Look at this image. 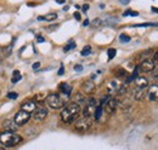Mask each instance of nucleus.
<instances>
[{"label": "nucleus", "instance_id": "nucleus-20", "mask_svg": "<svg viewBox=\"0 0 158 150\" xmlns=\"http://www.w3.org/2000/svg\"><path fill=\"white\" fill-rule=\"evenodd\" d=\"M102 112H103V107H102V104L100 103L99 105L96 107V109H95V112H94L95 120H100V117H101V115H102Z\"/></svg>", "mask_w": 158, "mask_h": 150}, {"label": "nucleus", "instance_id": "nucleus-19", "mask_svg": "<svg viewBox=\"0 0 158 150\" xmlns=\"http://www.w3.org/2000/svg\"><path fill=\"white\" fill-rule=\"evenodd\" d=\"M57 18V15L56 14H49V15H46V16H41V17H38L39 21H48V22H51V21H54V19Z\"/></svg>", "mask_w": 158, "mask_h": 150}, {"label": "nucleus", "instance_id": "nucleus-42", "mask_svg": "<svg viewBox=\"0 0 158 150\" xmlns=\"http://www.w3.org/2000/svg\"><path fill=\"white\" fill-rule=\"evenodd\" d=\"M57 2H60V4H63V2H64V0H57Z\"/></svg>", "mask_w": 158, "mask_h": 150}, {"label": "nucleus", "instance_id": "nucleus-28", "mask_svg": "<svg viewBox=\"0 0 158 150\" xmlns=\"http://www.w3.org/2000/svg\"><path fill=\"white\" fill-rule=\"evenodd\" d=\"M17 97H19V94L16 93V92H9L7 93V98L9 99H16Z\"/></svg>", "mask_w": 158, "mask_h": 150}, {"label": "nucleus", "instance_id": "nucleus-24", "mask_svg": "<svg viewBox=\"0 0 158 150\" xmlns=\"http://www.w3.org/2000/svg\"><path fill=\"white\" fill-rule=\"evenodd\" d=\"M158 23H139L135 24L134 27H157Z\"/></svg>", "mask_w": 158, "mask_h": 150}, {"label": "nucleus", "instance_id": "nucleus-26", "mask_svg": "<svg viewBox=\"0 0 158 150\" xmlns=\"http://www.w3.org/2000/svg\"><path fill=\"white\" fill-rule=\"evenodd\" d=\"M119 40H120L122 42H129V41H130V37H128V35H125V34H120V35H119Z\"/></svg>", "mask_w": 158, "mask_h": 150}, {"label": "nucleus", "instance_id": "nucleus-32", "mask_svg": "<svg viewBox=\"0 0 158 150\" xmlns=\"http://www.w3.org/2000/svg\"><path fill=\"white\" fill-rule=\"evenodd\" d=\"M63 73H64V67L61 65V67H60V70H59V75H63Z\"/></svg>", "mask_w": 158, "mask_h": 150}, {"label": "nucleus", "instance_id": "nucleus-25", "mask_svg": "<svg viewBox=\"0 0 158 150\" xmlns=\"http://www.w3.org/2000/svg\"><path fill=\"white\" fill-rule=\"evenodd\" d=\"M123 16H133V17H136V16H139V12H136V11H131V10H128V11H125V12L123 14Z\"/></svg>", "mask_w": 158, "mask_h": 150}, {"label": "nucleus", "instance_id": "nucleus-12", "mask_svg": "<svg viewBox=\"0 0 158 150\" xmlns=\"http://www.w3.org/2000/svg\"><path fill=\"white\" fill-rule=\"evenodd\" d=\"M134 82H135V86L138 87V89H142V90H145L150 84H148V80L145 77V76H138L135 80H134Z\"/></svg>", "mask_w": 158, "mask_h": 150}, {"label": "nucleus", "instance_id": "nucleus-6", "mask_svg": "<svg viewBox=\"0 0 158 150\" xmlns=\"http://www.w3.org/2000/svg\"><path fill=\"white\" fill-rule=\"evenodd\" d=\"M84 104H85V105H84V110H83V116L91 117V116L94 115V112H95L96 107H98V104H96V99L91 97V98H89Z\"/></svg>", "mask_w": 158, "mask_h": 150}, {"label": "nucleus", "instance_id": "nucleus-14", "mask_svg": "<svg viewBox=\"0 0 158 150\" xmlns=\"http://www.w3.org/2000/svg\"><path fill=\"white\" fill-rule=\"evenodd\" d=\"M119 86H120V84H119L118 81H110V84L107 86L108 93H116L118 91Z\"/></svg>", "mask_w": 158, "mask_h": 150}, {"label": "nucleus", "instance_id": "nucleus-31", "mask_svg": "<svg viewBox=\"0 0 158 150\" xmlns=\"http://www.w3.org/2000/svg\"><path fill=\"white\" fill-rule=\"evenodd\" d=\"M11 47H12V45H10V46L5 50V55H6V56H9V55H10V52H11Z\"/></svg>", "mask_w": 158, "mask_h": 150}, {"label": "nucleus", "instance_id": "nucleus-39", "mask_svg": "<svg viewBox=\"0 0 158 150\" xmlns=\"http://www.w3.org/2000/svg\"><path fill=\"white\" fill-rule=\"evenodd\" d=\"M83 26H84V27H88V26H89V19H85L84 23H83Z\"/></svg>", "mask_w": 158, "mask_h": 150}, {"label": "nucleus", "instance_id": "nucleus-27", "mask_svg": "<svg viewBox=\"0 0 158 150\" xmlns=\"http://www.w3.org/2000/svg\"><path fill=\"white\" fill-rule=\"evenodd\" d=\"M74 47H76V44H74V41H71V42H69L67 46H64V49H63V50L67 52V51H69V50H72V49H74Z\"/></svg>", "mask_w": 158, "mask_h": 150}, {"label": "nucleus", "instance_id": "nucleus-21", "mask_svg": "<svg viewBox=\"0 0 158 150\" xmlns=\"http://www.w3.org/2000/svg\"><path fill=\"white\" fill-rule=\"evenodd\" d=\"M21 79H22V76H21L20 72L19 70H15L14 72V75H12V79H11V82L12 84H16V82H19Z\"/></svg>", "mask_w": 158, "mask_h": 150}, {"label": "nucleus", "instance_id": "nucleus-11", "mask_svg": "<svg viewBox=\"0 0 158 150\" xmlns=\"http://www.w3.org/2000/svg\"><path fill=\"white\" fill-rule=\"evenodd\" d=\"M147 96H148V99H150V101H152V102H158V85H152V86H150Z\"/></svg>", "mask_w": 158, "mask_h": 150}, {"label": "nucleus", "instance_id": "nucleus-15", "mask_svg": "<svg viewBox=\"0 0 158 150\" xmlns=\"http://www.w3.org/2000/svg\"><path fill=\"white\" fill-rule=\"evenodd\" d=\"M59 89H60V91H61L63 94H66V96H69L71 92H72V86L68 85L67 82H62V84L60 85Z\"/></svg>", "mask_w": 158, "mask_h": 150}, {"label": "nucleus", "instance_id": "nucleus-3", "mask_svg": "<svg viewBox=\"0 0 158 150\" xmlns=\"http://www.w3.org/2000/svg\"><path fill=\"white\" fill-rule=\"evenodd\" d=\"M45 103L51 109H61V108H63V105H64L66 102L57 93H50L45 98Z\"/></svg>", "mask_w": 158, "mask_h": 150}, {"label": "nucleus", "instance_id": "nucleus-1", "mask_svg": "<svg viewBox=\"0 0 158 150\" xmlns=\"http://www.w3.org/2000/svg\"><path fill=\"white\" fill-rule=\"evenodd\" d=\"M79 114H80V107L76 103H69L67 104L62 112H61V119L64 124H72L73 121H76L78 119Z\"/></svg>", "mask_w": 158, "mask_h": 150}, {"label": "nucleus", "instance_id": "nucleus-33", "mask_svg": "<svg viewBox=\"0 0 158 150\" xmlns=\"http://www.w3.org/2000/svg\"><path fill=\"white\" fill-rule=\"evenodd\" d=\"M152 61H153L155 63H157V62H158V51L155 53V56H153V58H152Z\"/></svg>", "mask_w": 158, "mask_h": 150}, {"label": "nucleus", "instance_id": "nucleus-10", "mask_svg": "<svg viewBox=\"0 0 158 150\" xmlns=\"http://www.w3.org/2000/svg\"><path fill=\"white\" fill-rule=\"evenodd\" d=\"M21 109L24 110V112H29V114H32L37 109V103H35V101H26L24 103H22Z\"/></svg>", "mask_w": 158, "mask_h": 150}, {"label": "nucleus", "instance_id": "nucleus-37", "mask_svg": "<svg viewBox=\"0 0 158 150\" xmlns=\"http://www.w3.org/2000/svg\"><path fill=\"white\" fill-rule=\"evenodd\" d=\"M37 40H38L39 42H43V41H44L45 39H44V38H43V37H40V35H38V37H37Z\"/></svg>", "mask_w": 158, "mask_h": 150}, {"label": "nucleus", "instance_id": "nucleus-5", "mask_svg": "<svg viewBox=\"0 0 158 150\" xmlns=\"http://www.w3.org/2000/svg\"><path fill=\"white\" fill-rule=\"evenodd\" d=\"M91 117H86V116H81V117H78L74 122V128L79 132H84L88 131L90 127H91Z\"/></svg>", "mask_w": 158, "mask_h": 150}, {"label": "nucleus", "instance_id": "nucleus-7", "mask_svg": "<svg viewBox=\"0 0 158 150\" xmlns=\"http://www.w3.org/2000/svg\"><path fill=\"white\" fill-rule=\"evenodd\" d=\"M31 119V114L24 110L21 109L20 112H17V114L15 115V119H14V122L17 125V126H24Z\"/></svg>", "mask_w": 158, "mask_h": 150}, {"label": "nucleus", "instance_id": "nucleus-38", "mask_svg": "<svg viewBox=\"0 0 158 150\" xmlns=\"http://www.w3.org/2000/svg\"><path fill=\"white\" fill-rule=\"evenodd\" d=\"M119 1H120L123 5H127V4H129V1H130V0H119Z\"/></svg>", "mask_w": 158, "mask_h": 150}, {"label": "nucleus", "instance_id": "nucleus-13", "mask_svg": "<svg viewBox=\"0 0 158 150\" xmlns=\"http://www.w3.org/2000/svg\"><path fill=\"white\" fill-rule=\"evenodd\" d=\"M94 89H95V82L91 80H88L81 85V90L84 93H91L94 91Z\"/></svg>", "mask_w": 158, "mask_h": 150}, {"label": "nucleus", "instance_id": "nucleus-34", "mask_svg": "<svg viewBox=\"0 0 158 150\" xmlns=\"http://www.w3.org/2000/svg\"><path fill=\"white\" fill-rule=\"evenodd\" d=\"M74 69H76L77 72H80V70H83V67H81L80 64H78V65H74Z\"/></svg>", "mask_w": 158, "mask_h": 150}, {"label": "nucleus", "instance_id": "nucleus-35", "mask_svg": "<svg viewBox=\"0 0 158 150\" xmlns=\"http://www.w3.org/2000/svg\"><path fill=\"white\" fill-rule=\"evenodd\" d=\"M74 18L77 19V21H80V14H79V12H76V14H74Z\"/></svg>", "mask_w": 158, "mask_h": 150}, {"label": "nucleus", "instance_id": "nucleus-16", "mask_svg": "<svg viewBox=\"0 0 158 150\" xmlns=\"http://www.w3.org/2000/svg\"><path fill=\"white\" fill-rule=\"evenodd\" d=\"M85 102H86V99L84 98L83 93L78 92V93H76L74 96H73V103L78 104L79 107H80V104H83V103H85Z\"/></svg>", "mask_w": 158, "mask_h": 150}, {"label": "nucleus", "instance_id": "nucleus-41", "mask_svg": "<svg viewBox=\"0 0 158 150\" xmlns=\"http://www.w3.org/2000/svg\"><path fill=\"white\" fill-rule=\"evenodd\" d=\"M152 11H153V12H157V14H158V9H157V7H152Z\"/></svg>", "mask_w": 158, "mask_h": 150}, {"label": "nucleus", "instance_id": "nucleus-4", "mask_svg": "<svg viewBox=\"0 0 158 150\" xmlns=\"http://www.w3.org/2000/svg\"><path fill=\"white\" fill-rule=\"evenodd\" d=\"M100 103L102 104L103 110L107 112V114H112V112H116V109H117V107H118V101H117L116 98L110 97V96H107V97H105L103 99H101Z\"/></svg>", "mask_w": 158, "mask_h": 150}, {"label": "nucleus", "instance_id": "nucleus-30", "mask_svg": "<svg viewBox=\"0 0 158 150\" xmlns=\"http://www.w3.org/2000/svg\"><path fill=\"white\" fill-rule=\"evenodd\" d=\"M93 24H94V27H99L100 24H101V19L100 18H96L93 21Z\"/></svg>", "mask_w": 158, "mask_h": 150}, {"label": "nucleus", "instance_id": "nucleus-18", "mask_svg": "<svg viewBox=\"0 0 158 150\" xmlns=\"http://www.w3.org/2000/svg\"><path fill=\"white\" fill-rule=\"evenodd\" d=\"M134 98H135V101H141V99H143V97H145V91L142 90V89H135L134 90Z\"/></svg>", "mask_w": 158, "mask_h": 150}, {"label": "nucleus", "instance_id": "nucleus-40", "mask_svg": "<svg viewBox=\"0 0 158 150\" xmlns=\"http://www.w3.org/2000/svg\"><path fill=\"white\" fill-rule=\"evenodd\" d=\"M88 9H89V5H88V4H85V5L83 6V10H84V11H86Z\"/></svg>", "mask_w": 158, "mask_h": 150}, {"label": "nucleus", "instance_id": "nucleus-8", "mask_svg": "<svg viewBox=\"0 0 158 150\" xmlns=\"http://www.w3.org/2000/svg\"><path fill=\"white\" fill-rule=\"evenodd\" d=\"M138 68H139V72L150 73V72H152V70L156 68V63H155L152 59H145V61H142V62L139 64Z\"/></svg>", "mask_w": 158, "mask_h": 150}, {"label": "nucleus", "instance_id": "nucleus-43", "mask_svg": "<svg viewBox=\"0 0 158 150\" xmlns=\"http://www.w3.org/2000/svg\"><path fill=\"white\" fill-rule=\"evenodd\" d=\"M0 150H5V148H4V147H2L1 144H0Z\"/></svg>", "mask_w": 158, "mask_h": 150}, {"label": "nucleus", "instance_id": "nucleus-22", "mask_svg": "<svg viewBox=\"0 0 158 150\" xmlns=\"http://www.w3.org/2000/svg\"><path fill=\"white\" fill-rule=\"evenodd\" d=\"M90 52H91V47H90V46H85V47L81 50V52H80V53H81V56L85 57V56H89V55H90Z\"/></svg>", "mask_w": 158, "mask_h": 150}, {"label": "nucleus", "instance_id": "nucleus-9", "mask_svg": "<svg viewBox=\"0 0 158 150\" xmlns=\"http://www.w3.org/2000/svg\"><path fill=\"white\" fill-rule=\"evenodd\" d=\"M48 116V109L44 107H37V109L33 112V119L37 121H43L45 117Z\"/></svg>", "mask_w": 158, "mask_h": 150}, {"label": "nucleus", "instance_id": "nucleus-2", "mask_svg": "<svg viewBox=\"0 0 158 150\" xmlns=\"http://www.w3.org/2000/svg\"><path fill=\"white\" fill-rule=\"evenodd\" d=\"M22 142V137L16 132L2 131L0 133V144L6 148H14Z\"/></svg>", "mask_w": 158, "mask_h": 150}, {"label": "nucleus", "instance_id": "nucleus-17", "mask_svg": "<svg viewBox=\"0 0 158 150\" xmlns=\"http://www.w3.org/2000/svg\"><path fill=\"white\" fill-rule=\"evenodd\" d=\"M2 126L5 127V131H15L16 130V124L14 122V121H10V120H6L4 124H2Z\"/></svg>", "mask_w": 158, "mask_h": 150}, {"label": "nucleus", "instance_id": "nucleus-36", "mask_svg": "<svg viewBox=\"0 0 158 150\" xmlns=\"http://www.w3.org/2000/svg\"><path fill=\"white\" fill-rule=\"evenodd\" d=\"M39 67H40L39 62H37V63H34V64H33V69H38Z\"/></svg>", "mask_w": 158, "mask_h": 150}, {"label": "nucleus", "instance_id": "nucleus-23", "mask_svg": "<svg viewBox=\"0 0 158 150\" xmlns=\"http://www.w3.org/2000/svg\"><path fill=\"white\" fill-rule=\"evenodd\" d=\"M107 53H108V61H111V59L114 58L116 53H117V50H116V49H110V50L107 51Z\"/></svg>", "mask_w": 158, "mask_h": 150}, {"label": "nucleus", "instance_id": "nucleus-29", "mask_svg": "<svg viewBox=\"0 0 158 150\" xmlns=\"http://www.w3.org/2000/svg\"><path fill=\"white\" fill-rule=\"evenodd\" d=\"M117 72H118V73H117V76H122V77H123V76H127V72H125L124 69H117Z\"/></svg>", "mask_w": 158, "mask_h": 150}]
</instances>
